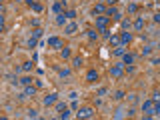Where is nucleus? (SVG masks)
Listing matches in <instances>:
<instances>
[{
  "mask_svg": "<svg viewBox=\"0 0 160 120\" xmlns=\"http://www.w3.org/2000/svg\"><path fill=\"white\" fill-rule=\"evenodd\" d=\"M104 14H106V16H110V18H114V20H120V12L116 10L114 6H108V8H106V12H104Z\"/></svg>",
  "mask_w": 160,
  "mask_h": 120,
  "instance_id": "423d86ee",
  "label": "nucleus"
},
{
  "mask_svg": "<svg viewBox=\"0 0 160 120\" xmlns=\"http://www.w3.org/2000/svg\"><path fill=\"white\" fill-rule=\"evenodd\" d=\"M58 102V94H48L44 98V106H52V104H56Z\"/></svg>",
  "mask_w": 160,
  "mask_h": 120,
  "instance_id": "6e6552de",
  "label": "nucleus"
},
{
  "mask_svg": "<svg viewBox=\"0 0 160 120\" xmlns=\"http://www.w3.org/2000/svg\"><path fill=\"white\" fill-rule=\"evenodd\" d=\"M64 8H66V6H64V4H62V2H60V0H58V2H54V4H52V12H54V14H64Z\"/></svg>",
  "mask_w": 160,
  "mask_h": 120,
  "instance_id": "0eeeda50",
  "label": "nucleus"
},
{
  "mask_svg": "<svg viewBox=\"0 0 160 120\" xmlns=\"http://www.w3.org/2000/svg\"><path fill=\"white\" fill-rule=\"evenodd\" d=\"M112 54H114V56H124V54H126V46H124V44L116 46L114 50H112Z\"/></svg>",
  "mask_w": 160,
  "mask_h": 120,
  "instance_id": "9b49d317",
  "label": "nucleus"
},
{
  "mask_svg": "<svg viewBox=\"0 0 160 120\" xmlns=\"http://www.w3.org/2000/svg\"><path fill=\"white\" fill-rule=\"evenodd\" d=\"M20 84H22V86H30V84H32V78H30V76L20 78Z\"/></svg>",
  "mask_w": 160,
  "mask_h": 120,
  "instance_id": "412c9836",
  "label": "nucleus"
},
{
  "mask_svg": "<svg viewBox=\"0 0 160 120\" xmlns=\"http://www.w3.org/2000/svg\"><path fill=\"white\" fill-rule=\"evenodd\" d=\"M136 10H138V4H134V2L128 4V12H136Z\"/></svg>",
  "mask_w": 160,
  "mask_h": 120,
  "instance_id": "c85d7f7f",
  "label": "nucleus"
},
{
  "mask_svg": "<svg viewBox=\"0 0 160 120\" xmlns=\"http://www.w3.org/2000/svg\"><path fill=\"white\" fill-rule=\"evenodd\" d=\"M76 30H78V24H76V22H70V24L64 26V32H66V34H74Z\"/></svg>",
  "mask_w": 160,
  "mask_h": 120,
  "instance_id": "9d476101",
  "label": "nucleus"
},
{
  "mask_svg": "<svg viewBox=\"0 0 160 120\" xmlns=\"http://www.w3.org/2000/svg\"><path fill=\"white\" fill-rule=\"evenodd\" d=\"M122 28H130V20H122Z\"/></svg>",
  "mask_w": 160,
  "mask_h": 120,
  "instance_id": "c9c22d12",
  "label": "nucleus"
},
{
  "mask_svg": "<svg viewBox=\"0 0 160 120\" xmlns=\"http://www.w3.org/2000/svg\"><path fill=\"white\" fill-rule=\"evenodd\" d=\"M98 32H100V30H86V34H88L90 40H96V38H98Z\"/></svg>",
  "mask_w": 160,
  "mask_h": 120,
  "instance_id": "aec40b11",
  "label": "nucleus"
},
{
  "mask_svg": "<svg viewBox=\"0 0 160 120\" xmlns=\"http://www.w3.org/2000/svg\"><path fill=\"white\" fill-rule=\"evenodd\" d=\"M122 60H124V64H132V62H134V56L130 54V52H126V54L122 56Z\"/></svg>",
  "mask_w": 160,
  "mask_h": 120,
  "instance_id": "a211bd4d",
  "label": "nucleus"
},
{
  "mask_svg": "<svg viewBox=\"0 0 160 120\" xmlns=\"http://www.w3.org/2000/svg\"><path fill=\"white\" fill-rule=\"evenodd\" d=\"M122 74H124V70H122L120 64H114L112 68H110V76L112 78H122Z\"/></svg>",
  "mask_w": 160,
  "mask_h": 120,
  "instance_id": "39448f33",
  "label": "nucleus"
},
{
  "mask_svg": "<svg viewBox=\"0 0 160 120\" xmlns=\"http://www.w3.org/2000/svg\"><path fill=\"white\" fill-rule=\"evenodd\" d=\"M134 28H136V30H142V28H144V18H142V16L134 22Z\"/></svg>",
  "mask_w": 160,
  "mask_h": 120,
  "instance_id": "6ab92c4d",
  "label": "nucleus"
},
{
  "mask_svg": "<svg viewBox=\"0 0 160 120\" xmlns=\"http://www.w3.org/2000/svg\"><path fill=\"white\" fill-rule=\"evenodd\" d=\"M64 22H66V14H58V18H56V24H60V26H64Z\"/></svg>",
  "mask_w": 160,
  "mask_h": 120,
  "instance_id": "5701e85b",
  "label": "nucleus"
},
{
  "mask_svg": "<svg viewBox=\"0 0 160 120\" xmlns=\"http://www.w3.org/2000/svg\"><path fill=\"white\" fill-rule=\"evenodd\" d=\"M152 100H154V102H160V92H154V94H152Z\"/></svg>",
  "mask_w": 160,
  "mask_h": 120,
  "instance_id": "473e14b6",
  "label": "nucleus"
},
{
  "mask_svg": "<svg viewBox=\"0 0 160 120\" xmlns=\"http://www.w3.org/2000/svg\"><path fill=\"white\" fill-rule=\"evenodd\" d=\"M60 76L64 78V76H70V70L68 68H64V70H60Z\"/></svg>",
  "mask_w": 160,
  "mask_h": 120,
  "instance_id": "2f4dec72",
  "label": "nucleus"
},
{
  "mask_svg": "<svg viewBox=\"0 0 160 120\" xmlns=\"http://www.w3.org/2000/svg\"><path fill=\"white\" fill-rule=\"evenodd\" d=\"M106 2H108L110 6H114V4H116V2H118V0H106Z\"/></svg>",
  "mask_w": 160,
  "mask_h": 120,
  "instance_id": "e433bc0d",
  "label": "nucleus"
},
{
  "mask_svg": "<svg viewBox=\"0 0 160 120\" xmlns=\"http://www.w3.org/2000/svg\"><path fill=\"white\" fill-rule=\"evenodd\" d=\"M120 40H122V44H128L130 40H132V34L130 32H122L120 34Z\"/></svg>",
  "mask_w": 160,
  "mask_h": 120,
  "instance_id": "2eb2a0df",
  "label": "nucleus"
},
{
  "mask_svg": "<svg viewBox=\"0 0 160 120\" xmlns=\"http://www.w3.org/2000/svg\"><path fill=\"white\" fill-rule=\"evenodd\" d=\"M48 46H50V48H64V42H62V38H58V36H50V38H48Z\"/></svg>",
  "mask_w": 160,
  "mask_h": 120,
  "instance_id": "7ed1b4c3",
  "label": "nucleus"
},
{
  "mask_svg": "<svg viewBox=\"0 0 160 120\" xmlns=\"http://www.w3.org/2000/svg\"><path fill=\"white\" fill-rule=\"evenodd\" d=\"M32 66H34L32 62H24V64H22V70H26V72H28V70H32Z\"/></svg>",
  "mask_w": 160,
  "mask_h": 120,
  "instance_id": "a878e982",
  "label": "nucleus"
},
{
  "mask_svg": "<svg viewBox=\"0 0 160 120\" xmlns=\"http://www.w3.org/2000/svg\"><path fill=\"white\" fill-rule=\"evenodd\" d=\"M66 108V104H64V102H56V110L58 112H60V110H64Z\"/></svg>",
  "mask_w": 160,
  "mask_h": 120,
  "instance_id": "7c9ffc66",
  "label": "nucleus"
},
{
  "mask_svg": "<svg viewBox=\"0 0 160 120\" xmlns=\"http://www.w3.org/2000/svg\"><path fill=\"white\" fill-rule=\"evenodd\" d=\"M36 94V88L32 86V84H30V86H26L24 88V96H34Z\"/></svg>",
  "mask_w": 160,
  "mask_h": 120,
  "instance_id": "dca6fc26",
  "label": "nucleus"
},
{
  "mask_svg": "<svg viewBox=\"0 0 160 120\" xmlns=\"http://www.w3.org/2000/svg\"><path fill=\"white\" fill-rule=\"evenodd\" d=\"M112 98H114V100H122V98H124V92H122V90H118V92H116Z\"/></svg>",
  "mask_w": 160,
  "mask_h": 120,
  "instance_id": "393cba45",
  "label": "nucleus"
},
{
  "mask_svg": "<svg viewBox=\"0 0 160 120\" xmlns=\"http://www.w3.org/2000/svg\"><path fill=\"white\" fill-rule=\"evenodd\" d=\"M142 112H144V116L146 118H152V116H156V102L150 98V100H144V104H142Z\"/></svg>",
  "mask_w": 160,
  "mask_h": 120,
  "instance_id": "f257e3e1",
  "label": "nucleus"
},
{
  "mask_svg": "<svg viewBox=\"0 0 160 120\" xmlns=\"http://www.w3.org/2000/svg\"><path fill=\"white\" fill-rule=\"evenodd\" d=\"M32 36H36V38H40V36H42V30H40V28H36V30H34V34H32Z\"/></svg>",
  "mask_w": 160,
  "mask_h": 120,
  "instance_id": "72a5a7b5",
  "label": "nucleus"
},
{
  "mask_svg": "<svg viewBox=\"0 0 160 120\" xmlns=\"http://www.w3.org/2000/svg\"><path fill=\"white\" fill-rule=\"evenodd\" d=\"M76 116H78V118H94V110L92 108H80L78 112H76Z\"/></svg>",
  "mask_w": 160,
  "mask_h": 120,
  "instance_id": "20e7f679",
  "label": "nucleus"
},
{
  "mask_svg": "<svg viewBox=\"0 0 160 120\" xmlns=\"http://www.w3.org/2000/svg\"><path fill=\"white\" fill-rule=\"evenodd\" d=\"M36 44H38V38H36V36H32V38L28 40V46H30V48H34Z\"/></svg>",
  "mask_w": 160,
  "mask_h": 120,
  "instance_id": "b1692460",
  "label": "nucleus"
},
{
  "mask_svg": "<svg viewBox=\"0 0 160 120\" xmlns=\"http://www.w3.org/2000/svg\"><path fill=\"white\" fill-rule=\"evenodd\" d=\"M60 56H62V58L66 60V58H70V56H72V50H70V48H66V46H64V48L60 50Z\"/></svg>",
  "mask_w": 160,
  "mask_h": 120,
  "instance_id": "f3484780",
  "label": "nucleus"
},
{
  "mask_svg": "<svg viewBox=\"0 0 160 120\" xmlns=\"http://www.w3.org/2000/svg\"><path fill=\"white\" fill-rule=\"evenodd\" d=\"M102 12H106L104 4H96V6H94V10H92V14H94V16H98V14H102Z\"/></svg>",
  "mask_w": 160,
  "mask_h": 120,
  "instance_id": "4468645a",
  "label": "nucleus"
},
{
  "mask_svg": "<svg viewBox=\"0 0 160 120\" xmlns=\"http://www.w3.org/2000/svg\"><path fill=\"white\" fill-rule=\"evenodd\" d=\"M96 18V26H98V30H104L106 26H108V22H110V16H94Z\"/></svg>",
  "mask_w": 160,
  "mask_h": 120,
  "instance_id": "f03ea898",
  "label": "nucleus"
},
{
  "mask_svg": "<svg viewBox=\"0 0 160 120\" xmlns=\"http://www.w3.org/2000/svg\"><path fill=\"white\" fill-rule=\"evenodd\" d=\"M28 2V6L32 8V10H36V12H42V4H38V2H34V0H26Z\"/></svg>",
  "mask_w": 160,
  "mask_h": 120,
  "instance_id": "ddd939ff",
  "label": "nucleus"
},
{
  "mask_svg": "<svg viewBox=\"0 0 160 120\" xmlns=\"http://www.w3.org/2000/svg\"><path fill=\"white\" fill-rule=\"evenodd\" d=\"M70 116V112H68V108H64V110H60V118H68Z\"/></svg>",
  "mask_w": 160,
  "mask_h": 120,
  "instance_id": "bb28decb",
  "label": "nucleus"
},
{
  "mask_svg": "<svg viewBox=\"0 0 160 120\" xmlns=\"http://www.w3.org/2000/svg\"><path fill=\"white\" fill-rule=\"evenodd\" d=\"M150 52H152V48H144V50H142V56H150Z\"/></svg>",
  "mask_w": 160,
  "mask_h": 120,
  "instance_id": "f704fd0d",
  "label": "nucleus"
},
{
  "mask_svg": "<svg viewBox=\"0 0 160 120\" xmlns=\"http://www.w3.org/2000/svg\"><path fill=\"white\" fill-rule=\"evenodd\" d=\"M154 22H160V14H154Z\"/></svg>",
  "mask_w": 160,
  "mask_h": 120,
  "instance_id": "4c0bfd02",
  "label": "nucleus"
},
{
  "mask_svg": "<svg viewBox=\"0 0 160 120\" xmlns=\"http://www.w3.org/2000/svg\"><path fill=\"white\" fill-rule=\"evenodd\" d=\"M64 14H66V18H74V16H76V12H74V10H66Z\"/></svg>",
  "mask_w": 160,
  "mask_h": 120,
  "instance_id": "c756f323",
  "label": "nucleus"
},
{
  "mask_svg": "<svg viewBox=\"0 0 160 120\" xmlns=\"http://www.w3.org/2000/svg\"><path fill=\"white\" fill-rule=\"evenodd\" d=\"M28 118H38V112H36V110H28Z\"/></svg>",
  "mask_w": 160,
  "mask_h": 120,
  "instance_id": "cd10ccee",
  "label": "nucleus"
},
{
  "mask_svg": "<svg viewBox=\"0 0 160 120\" xmlns=\"http://www.w3.org/2000/svg\"><path fill=\"white\" fill-rule=\"evenodd\" d=\"M86 80H88V82L98 80V72H96V70H88V72H86Z\"/></svg>",
  "mask_w": 160,
  "mask_h": 120,
  "instance_id": "f8f14e48",
  "label": "nucleus"
},
{
  "mask_svg": "<svg viewBox=\"0 0 160 120\" xmlns=\"http://www.w3.org/2000/svg\"><path fill=\"white\" fill-rule=\"evenodd\" d=\"M72 66H74V68H80V66H82V58H80V56L72 58Z\"/></svg>",
  "mask_w": 160,
  "mask_h": 120,
  "instance_id": "4be33fe9",
  "label": "nucleus"
},
{
  "mask_svg": "<svg viewBox=\"0 0 160 120\" xmlns=\"http://www.w3.org/2000/svg\"><path fill=\"white\" fill-rule=\"evenodd\" d=\"M110 44H112V48H116V46H120L122 44V40H120V34H110Z\"/></svg>",
  "mask_w": 160,
  "mask_h": 120,
  "instance_id": "1a4fd4ad",
  "label": "nucleus"
}]
</instances>
